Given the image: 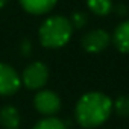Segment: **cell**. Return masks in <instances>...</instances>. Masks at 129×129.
<instances>
[{
  "label": "cell",
  "mask_w": 129,
  "mask_h": 129,
  "mask_svg": "<svg viewBox=\"0 0 129 129\" xmlns=\"http://www.w3.org/2000/svg\"><path fill=\"white\" fill-rule=\"evenodd\" d=\"M87 6L96 15H108L112 11V0H87Z\"/></svg>",
  "instance_id": "cell-10"
},
{
  "label": "cell",
  "mask_w": 129,
  "mask_h": 129,
  "mask_svg": "<svg viewBox=\"0 0 129 129\" xmlns=\"http://www.w3.org/2000/svg\"><path fill=\"white\" fill-rule=\"evenodd\" d=\"M112 111H115L117 115L127 118L129 117V96H118L112 102Z\"/></svg>",
  "instance_id": "cell-11"
},
{
  "label": "cell",
  "mask_w": 129,
  "mask_h": 129,
  "mask_svg": "<svg viewBox=\"0 0 129 129\" xmlns=\"http://www.w3.org/2000/svg\"><path fill=\"white\" fill-rule=\"evenodd\" d=\"M8 2H9V0H0V8H3Z\"/></svg>",
  "instance_id": "cell-16"
},
{
  "label": "cell",
  "mask_w": 129,
  "mask_h": 129,
  "mask_svg": "<svg viewBox=\"0 0 129 129\" xmlns=\"http://www.w3.org/2000/svg\"><path fill=\"white\" fill-rule=\"evenodd\" d=\"M21 87L20 75L8 64L0 62V96H12Z\"/></svg>",
  "instance_id": "cell-5"
},
{
  "label": "cell",
  "mask_w": 129,
  "mask_h": 129,
  "mask_svg": "<svg viewBox=\"0 0 129 129\" xmlns=\"http://www.w3.org/2000/svg\"><path fill=\"white\" fill-rule=\"evenodd\" d=\"M126 12H127L126 6H118V14H126Z\"/></svg>",
  "instance_id": "cell-15"
},
{
  "label": "cell",
  "mask_w": 129,
  "mask_h": 129,
  "mask_svg": "<svg viewBox=\"0 0 129 129\" xmlns=\"http://www.w3.org/2000/svg\"><path fill=\"white\" fill-rule=\"evenodd\" d=\"M0 124L5 129H18L20 124H21L20 111L12 105L3 106L0 109Z\"/></svg>",
  "instance_id": "cell-8"
},
{
  "label": "cell",
  "mask_w": 129,
  "mask_h": 129,
  "mask_svg": "<svg viewBox=\"0 0 129 129\" xmlns=\"http://www.w3.org/2000/svg\"><path fill=\"white\" fill-rule=\"evenodd\" d=\"M111 44V35L105 29H93L82 37V47L88 53H99Z\"/></svg>",
  "instance_id": "cell-6"
},
{
  "label": "cell",
  "mask_w": 129,
  "mask_h": 129,
  "mask_svg": "<svg viewBox=\"0 0 129 129\" xmlns=\"http://www.w3.org/2000/svg\"><path fill=\"white\" fill-rule=\"evenodd\" d=\"M73 35V26L70 20L64 15H52L46 18L38 30L40 43L47 49L64 47Z\"/></svg>",
  "instance_id": "cell-2"
},
{
  "label": "cell",
  "mask_w": 129,
  "mask_h": 129,
  "mask_svg": "<svg viewBox=\"0 0 129 129\" xmlns=\"http://www.w3.org/2000/svg\"><path fill=\"white\" fill-rule=\"evenodd\" d=\"M34 129H67V126L62 120H59L56 117H46V118L40 120L34 126Z\"/></svg>",
  "instance_id": "cell-12"
},
{
  "label": "cell",
  "mask_w": 129,
  "mask_h": 129,
  "mask_svg": "<svg viewBox=\"0 0 129 129\" xmlns=\"http://www.w3.org/2000/svg\"><path fill=\"white\" fill-rule=\"evenodd\" d=\"M20 50H21V55H23V56H30V53H32V43H30L29 40H24V41L21 43Z\"/></svg>",
  "instance_id": "cell-14"
},
{
  "label": "cell",
  "mask_w": 129,
  "mask_h": 129,
  "mask_svg": "<svg viewBox=\"0 0 129 129\" xmlns=\"http://www.w3.org/2000/svg\"><path fill=\"white\" fill-rule=\"evenodd\" d=\"M69 20H70L73 29H84L87 26V23H88V17L84 12H73Z\"/></svg>",
  "instance_id": "cell-13"
},
{
  "label": "cell",
  "mask_w": 129,
  "mask_h": 129,
  "mask_svg": "<svg viewBox=\"0 0 129 129\" xmlns=\"http://www.w3.org/2000/svg\"><path fill=\"white\" fill-rule=\"evenodd\" d=\"M58 0H20V5L23 6V9L29 14L34 15H43L50 12Z\"/></svg>",
  "instance_id": "cell-7"
},
{
  "label": "cell",
  "mask_w": 129,
  "mask_h": 129,
  "mask_svg": "<svg viewBox=\"0 0 129 129\" xmlns=\"http://www.w3.org/2000/svg\"><path fill=\"white\" fill-rule=\"evenodd\" d=\"M112 43L121 53H129V20L121 21L114 34H112Z\"/></svg>",
  "instance_id": "cell-9"
},
{
  "label": "cell",
  "mask_w": 129,
  "mask_h": 129,
  "mask_svg": "<svg viewBox=\"0 0 129 129\" xmlns=\"http://www.w3.org/2000/svg\"><path fill=\"white\" fill-rule=\"evenodd\" d=\"M112 112V100L100 91L84 94L75 106V118L79 126L93 129L102 126Z\"/></svg>",
  "instance_id": "cell-1"
},
{
  "label": "cell",
  "mask_w": 129,
  "mask_h": 129,
  "mask_svg": "<svg viewBox=\"0 0 129 129\" xmlns=\"http://www.w3.org/2000/svg\"><path fill=\"white\" fill-rule=\"evenodd\" d=\"M34 108L46 117H55L61 109V97L52 90H41L34 96Z\"/></svg>",
  "instance_id": "cell-4"
},
{
  "label": "cell",
  "mask_w": 129,
  "mask_h": 129,
  "mask_svg": "<svg viewBox=\"0 0 129 129\" xmlns=\"http://www.w3.org/2000/svg\"><path fill=\"white\" fill-rule=\"evenodd\" d=\"M21 85L29 90H41L49 81V69L44 62H32L21 73Z\"/></svg>",
  "instance_id": "cell-3"
}]
</instances>
